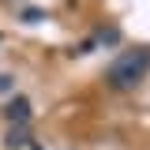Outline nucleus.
Returning <instances> with one entry per match:
<instances>
[{
	"mask_svg": "<svg viewBox=\"0 0 150 150\" xmlns=\"http://www.w3.org/2000/svg\"><path fill=\"white\" fill-rule=\"evenodd\" d=\"M4 116H8L11 124H26V120H30V101H26V98H11L8 109H4Z\"/></svg>",
	"mask_w": 150,
	"mask_h": 150,
	"instance_id": "nucleus-2",
	"label": "nucleus"
},
{
	"mask_svg": "<svg viewBox=\"0 0 150 150\" xmlns=\"http://www.w3.org/2000/svg\"><path fill=\"white\" fill-rule=\"evenodd\" d=\"M41 19H45L41 8H26V11H23V23H41Z\"/></svg>",
	"mask_w": 150,
	"mask_h": 150,
	"instance_id": "nucleus-5",
	"label": "nucleus"
},
{
	"mask_svg": "<svg viewBox=\"0 0 150 150\" xmlns=\"http://www.w3.org/2000/svg\"><path fill=\"white\" fill-rule=\"evenodd\" d=\"M4 90H11V75H0V94Z\"/></svg>",
	"mask_w": 150,
	"mask_h": 150,
	"instance_id": "nucleus-7",
	"label": "nucleus"
},
{
	"mask_svg": "<svg viewBox=\"0 0 150 150\" xmlns=\"http://www.w3.org/2000/svg\"><path fill=\"white\" fill-rule=\"evenodd\" d=\"M94 41H105V45H116V41H120V30H116V26H101Z\"/></svg>",
	"mask_w": 150,
	"mask_h": 150,
	"instance_id": "nucleus-4",
	"label": "nucleus"
},
{
	"mask_svg": "<svg viewBox=\"0 0 150 150\" xmlns=\"http://www.w3.org/2000/svg\"><path fill=\"white\" fill-rule=\"evenodd\" d=\"M26 143H30L26 124H11V131H8V146H26Z\"/></svg>",
	"mask_w": 150,
	"mask_h": 150,
	"instance_id": "nucleus-3",
	"label": "nucleus"
},
{
	"mask_svg": "<svg viewBox=\"0 0 150 150\" xmlns=\"http://www.w3.org/2000/svg\"><path fill=\"white\" fill-rule=\"evenodd\" d=\"M150 71V49H124V53L105 68V83L112 90H131L143 83V75Z\"/></svg>",
	"mask_w": 150,
	"mask_h": 150,
	"instance_id": "nucleus-1",
	"label": "nucleus"
},
{
	"mask_svg": "<svg viewBox=\"0 0 150 150\" xmlns=\"http://www.w3.org/2000/svg\"><path fill=\"white\" fill-rule=\"evenodd\" d=\"M94 49H98V41H94V38H86V41H83L75 53H83V56H86V53H94Z\"/></svg>",
	"mask_w": 150,
	"mask_h": 150,
	"instance_id": "nucleus-6",
	"label": "nucleus"
}]
</instances>
